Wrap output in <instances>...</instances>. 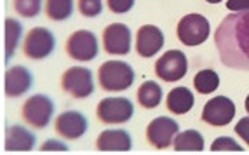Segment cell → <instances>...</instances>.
I'll return each instance as SVG.
<instances>
[{"instance_id": "obj_1", "label": "cell", "mask_w": 249, "mask_h": 155, "mask_svg": "<svg viewBox=\"0 0 249 155\" xmlns=\"http://www.w3.org/2000/svg\"><path fill=\"white\" fill-rule=\"evenodd\" d=\"M214 44L225 67L249 71V11L225 17L216 28Z\"/></svg>"}, {"instance_id": "obj_2", "label": "cell", "mask_w": 249, "mask_h": 155, "mask_svg": "<svg viewBox=\"0 0 249 155\" xmlns=\"http://www.w3.org/2000/svg\"><path fill=\"white\" fill-rule=\"evenodd\" d=\"M98 82L103 91H125L134 82V70L124 61H105L98 70Z\"/></svg>"}, {"instance_id": "obj_3", "label": "cell", "mask_w": 249, "mask_h": 155, "mask_svg": "<svg viewBox=\"0 0 249 155\" xmlns=\"http://www.w3.org/2000/svg\"><path fill=\"white\" fill-rule=\"evenodd\" d=\"M176 34H178L179 42L185 46H200L209 37V21L200 14H187L179 19Z\"/></svg>"}, {"instance_id": "obj_4", "label": "cell", "mask_w": 249, "mask_h": 155, "mask_svg": "<svg viewBox=\"0 0 249 155\" xmlns=\"http://www.w3.org/2000/svg\"><path fill=\"white\" fill-rule=\"evenodd\" d=\"M53 112H54L53 101L46 94H35V96L28 98L25 101L23 108H21L23 121L28 126L35 127V129H44L51 122Z\"/></svg>"}, {"instance_id": "obj_5", "label": "cell", "mask_w": 249, "mask_h": 155, "mask_svg": "<svg viewBox=\"0 0 249 155\" xmlns=\"http://www.w3.org/2000/svg\"><path fill=\"white\" fill-rule=\"evenodd\" d=\"M61 87L68 92L71 98L84 100L92 94L94 91V82H92V71L89 68L71 67L68 68L61 77Z\"/></svg>"}, {"instance_id": "obj_6", "label": "cell", "mask_w": 249, "mask_h": 155, "mask_svg": "<svg viewBox=\"0 0 249 155\" xmlns=\"http://www.w3.org/2000/svg\"><path fill=\"white\" fill-rule=\"evenodd\" d=\"M134 106L127 98H105L96 108V115L107 126L124 124L133 117Z\"/></svg>"}, {"instance_id": "obj_7", "label": "cell", "mask_w": 249, "mask_h": 155, "mask_svg": "<svg viewBox=\"0 0 249 155\" xmlns=\"http://www.w3.org/2000/svg\"><path fill=\"white\" fill-rule=\"evenodd\" d=\"M187 56L181 51H167L155 63V75L162 79V82L171 84V82L183 79L187 73Z\"/></svg>"}, {"instance_id": "obj_8", "label": "cell", "mask_w": 249, "mask_h": 155, "mask_svg": "<svg viewBox=\"0 0 249 155\" xmlns=\"http://www.w3.org/2000/svg\"><path fill=\"white\" fill-rule=\"evenodd\" d=\"M233 117H235V105L227 96L211 98L202 108V121L213 127L229 126Z\"/></svg>"}, {"instance_id": "obj_9", "label": "cell", "mask_w": 249, "mask_h": 155, "mask_svg": "<svg viewBox=\"0 0 249 155\" xmlns=\"http://www.w3.org/2000/svg\"><path fill=\"white\" fill-rule=\"evenodd\" d=\"M179 124L169 117H157L146 127V139L155 148H169L175 145Z\"/></svg>"}, {"instance_id": "obj_10", "label": "cell", "mask_w": 249, "mask_h": 155, "mask_svg": "<svg viewBox=\"0 0 249 155\" xmlns=\"http://www.w3.org/2000/svg\"><path fill=\"white\" fill-rule=\"evenodd\" d=\"M54 49V35L47 28H32L26 34L23 42V52L30 59H42L53 52Z\"/></svg>"}, {"instance_id": "obj_11", "label": "cell", "mask_w": 249, "mask_h": 155, "mask_svg": "<svg viewBox=\"0 0 249 155\" xmlns=\"http://www.w3.org/2000/svg\"><path fill=\"white\" fill-rule=\"evenodd\" d=\"M67 52L75 61H91L98 56V40L88 30H79L68 37Z\"/></svg>"}, {"instance_id": "obj_12", "label": "cell", "mask_w": 249, "mask_h": 155, "mask_svg": "<svg viewBox=\"0 0 249 155\" xmlns=\"http://www.w3.org/2000/svg\"><path fill=\"white\" fill-rule=\"evenodd\" d=\"M103 46L110 56H124L131 51V30L122 23H112L103 30Z\"/></svg>"}, {"instance_id": "obj_13", "label": "cell", "mask_w": 249, "mask_h": 155, "mask_svg": "<svg viewBox=\"0 0 249 155\" xmlns=\"http://www.w3.org/2000/svg\"><path fill=\"white\" fill-rule=\"evenodd\" d=\"M56 133L65 139H79L86 131H88V121L82 113L77 110H68L63 112L56 122H54Z\"/></svg>"}, {"instance_id": "obj_14", "label": "cell", "mask_w": 249, "mask_h": 155, "mask_svg": "<svg viewBox=\"0 0 249 155\" xmlns=\"http://www.w3.org/2000/svg\"><path fill=\"white\" fill-rule=\"evenodd\" d=\"M164 46L162 30L154 25H145L138 30L136 34V51L143 58H152Z\"/></svg>"}, {"instance_id": "obj_15", "label": "cell", "mask_w": 249, "mask_h": 155, "mask_svg": "<svg viewBox=\"0 0 249 155\" xmlns=\"http://www.w3.org/2000/svg\"><path fill=\"white\" fill-rule=\"evenodd\" d=\"M32 87V73L26 67H13L5 73L4 91L9 98H18Z\"/></svg>"}, {"instance_id": "obj_16", "label": "cell", "mask_w": 249, "mask_h": 155, "mask_svg": "<svg viewBox=\"0 0 249 155\" xmlns=\"http://www.w3.org/2000/svg\"><path fill=\"white\" fill-rule=\"evenodd\" d=\"M96 148L100 152H129L131 136L124 129H108L98 136Z\"/></svg>"}, {"instance_id": "obj_17", "label": "cell", "mask_w": 249, "mask_h": 155, "mask_svg": "<svg viewBox=\"0 0 249 155\" xmlns=\"http://www.w3.org/2000/svg\"><path fill=\"white\" fill-rule=\"evenodd\" d=\"M35 147V136L21 126H11L5 131V150L30 152Z\"/></svg>"}, {"instance_id": "obj_18", "label": "cell", "mask_w": 249, "mask_h": 155, "mask_svg": "<svg viewBox=\"0 0 249 155\" xmlns=\"http://www.w3.org/2000/svg\"><path fill=\"white\" fill-rule=\"evenodd\" d=\"M166 106L171 113L175 115H183L192 110L194 106V94L187 87H176L169 91L166 98Z\"/></svg>"}, {"instance_id": "obj_19", "label": "cell", "mask_w": 249, "mask_h": 155, "mask_svg": "<svg viewBox=\"0 0 249 155\" xmlns=\"http://www.w3.org/2000/svg\"><path fill=\"white\" fill-rule=\"evenodd\" d=\"M136 98L143 108H155L162 101V87L154 80H146L140 86Z\"/></svg>"}, {"instance_id": "obj_20", "label": "cell", "mask_w": 249, "mask_h": 155, "mask_svg": "<svg viewBox=\"0 0 249 155\" xmlns=\"http://www.w3.org/2000/svg\"><path fill=\"white\" fill-rule=\"evenodd\" d=\"M176 152H202L204 150V138L202 134L196 129L183 131L175 139Z\"/></svg>"}, {"instance_id": "obj_21", "label": "cell", "mask_w": 249, "mask_h": 155, "mask_svg": "<svg viewBox=\"0 0 249 155\" xmlns=\"http://www.w3.org/2000/svg\"><path fill=\"white\" fill-rule=\"evenodd\" d=\"M73 11V0H47L46 14L53 21H63L71 16Z\"/></svg>"}, {"instance_id": "obj_22", "label": "cell", "mask_w": 249, "mask_h": 155, "mask_svg": "<svg viewBox=\"0 0 249 155\" xmlns=\"http://www.w3.org/2000/svg\"><path fill=\"white\" fill-rule=\"evenodd\" d=\"M194 86L200 94H211L220 86V77L214 70H200L194 77Z\"/></svg>"}, {"instance_id": "obj_23", "label": "cell", "mask_w": 249, "mask_h": 155, "mask_svg": "<svg viewBox=\"0 0 249 155\" xmlns=\"http://www.w3.org/2000/svg\"><path fill=\"white\" fill-rule=\"evenodd\" d=\"M21 37V25L16 19L9 17L5 21V59H11Z\"/></svg>"}, {"instance_id": "obj_24", "label": "cell", "mask_w": 249, "mask_h": 155, "mask_svg": "<svg viewBox=\"0 0 249 155\" xmlns=\"http://www.w3.org/2000/svg\"><path fill=\"white\" fill-rule=\"evenodd\" d=\"M42 0H14V9L16 13L25 17H35L40 13Z\"/></svg>"}, {"instance_id": "obj_25", "label": "cell", "mask_w": 249, "mask_h": 155, "mask_svg": "<svg viewBox=\"0 0 249 155\" xmlns=\"http://www.w3.org/2000/svg\"><path fill=\"white\" fill-rule=\"evenodd\" d=\"M211 150L213 152H242V147L239 143H235L232 138L229 136H221V138L214 139L211 145Z\"/></svg>"}, {"instance_id": "obj_26", "label": "cell", "mask_w": 249, "mask_h": 155, "mask_svg": "<svg viewBox=\"0 0 249 155\" xmlns=\"http://www.w3.org/2000/svg\"><path fill=\"white\" fill-rule=\"evenodd\" d=\"M101 9H103L101 0H79V11L86 17L98 16L101 13Z\"/></svg>"}, {"instance_id": "obj_27", "label": "cell", "mask_w": 249, "mask_h": 155, "mask_svg": "<svg viewBox=\"0 0 249 155\" xmlns=\"http://www.w3.org/2000/svg\"><path fill=\"white\" fill-rule=\"evenodd\" d=\"M107 5L113 14H125L134 7V0H107Z\"/></svg>"}, {"instance_id": "obj_28", "label": "cell", "mask_w": 249, "mask_h": 155, "mask_svg": "<svg viewBox=\"0 0 249 155\" xmlns=\"http://www.w3.org/2000/svg\"><path fill=\"white\" fill-rule=\"evenodd\" d=\"M233 131H235V134H239V136L248 143V147H249V117L241 119V121L237 122V126L233 127Z\"/></svg>"}, {"instance_id": "obj_29", "label": "cell", "mask_w": 249, "mask_h": 155, "mask_svg": "<svg viewBox=\"0 0 249 155\" xmlns=\"http://www.w3.org/2000/svg\"><path fill=\"white\" fill-rule=\"evenodd\" d=\"M227 9L230 13H246L249 11V0H229Z\"/></svg>"}, {"instance_id": "obj_30", "label": "cell", "mask_w": 249, "mask_h": 155, "mask_svg": "<svg viewBox=\"0 0 249 155\" xmlns=\"http://www.w3.org/2000/svg\"><path fill=\"white\" fill-rule=\"evenodd\" d=\"M40 150H67V147H65V145H61V143L47 141V143H44V145H42Z\"/></svg>"}, {"instance_id": "obj_31", "label": "cell", "mask_w": 249, "mask_h": 155, "mask_svg": "<svg viewBox=\"0 0 249 155\" xmlns=\"http://www.w3.org/2000/svg\"><path fill=\"white\" fill-rule=\"evenodd\" d=\"M244 106H246V112L249 113V94H248V98H246V103H244Z\"/></svg>"}, {"instance_id": "obj_32", "label": "cell", "mask_w": 249, "mask_h": 155, "mask_svg": "<svg viewBox=\"0 0 249 155\" xmlns=\"http://www.w3.org/2000/svg\"><path fill=\"white\" fill-rule=\"evenodd\" d=\"M206 2H209V4H220L221 0H206Z\"/></svg>"}]
</instances>
